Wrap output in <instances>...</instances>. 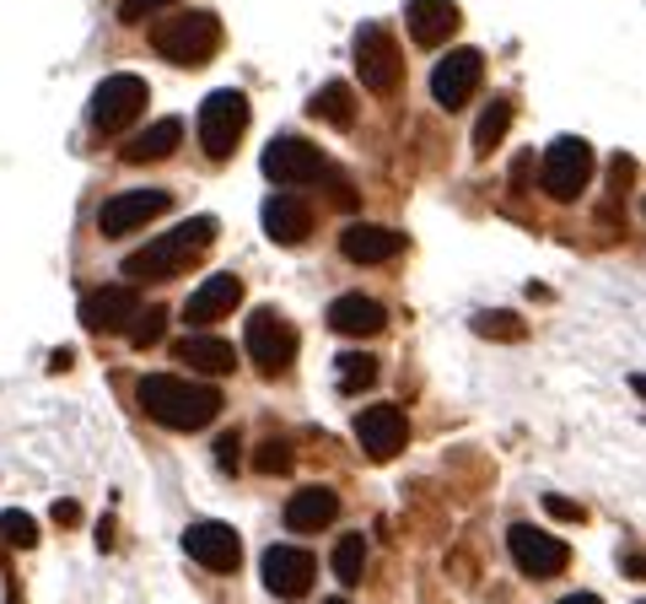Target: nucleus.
Listing matches in <instances>:
<instances>
[{
	"label": "nucleus",
	"instance_id": "f257e3e1",
	"mask_svg": "<svg viewBox=\"0 0 646 604\" xmlns=\"http://www.w3.org/2000/svg\"><path fill=\"white\" fill-rule=\"evenodd\" d=\"M140 410L168 426V432H199L221 415V389L210 384H189V378H173V373H146L140 389H135Z\"/></svg>",
	"mask_w": 646,
	"mask_h": 604
},
{
	"label": "nucleus",
	"instance_id": "f03ea898",
	"mask_svg": "<svg viewBox=\"0 0 646 604\" xmlns=\"http://www.w3.org/2000/svg\"><path fill=\"white\" fill-rule=\"evenodd\" d=\"M210 243H216V221H210V216H194V221H184V227L151 238V249L129 254L125 275L129 281H168V275H184L194 260L210 254Z\"/></svg>",
	"mask_w": 646,
	"mask_h": 604
},
{
	"label": "nucleus",
	"instance_id": "7ed1b4c3",
	"mask_svg": "<svg viewBox=\"0 0 646 604\" xmlns=\"http://www.w3.org/2000/svg\"><path fill=\"white\" fill-rule=\"evenodd\" d=\"M151 49L173 66H205L221 49V22L210 11H178L151 27Z\"/></svg>",
	"mask_w": 646,
	"mask_h": 604
},
{
	"label": "nucleus",
	"instance_id": "20e7f679",
	"mask_svg": "<svg viewBox=\"0 0 646 604\" xmlns=\"http://www.w3.org/2000/svg\"><path fill=\"white\" fill-rule=\"evenodd\" d=\"M328 173H334L328 157L302 135H275L264 146V179L280 184V190H308V184H323Z\"/></svg>",
	"mask_w": 646,
	"mask_h": 604
},
{
	"label": "nucleus",
	"instance_id": "39448f33",
	"mask_svg": "<svg viewBox=\"0 0 646 604\" xmlns=\"http://www.w3.org/2000/svg\"><path fill=\"white\" fill-rule=\"evenodd\" d=\"M194 130H199V146H205V157H232L238 151V140L249 130V98L243 92H232V87H221V92H210L205 103H199V119H194Z\"/></svg>",
	"mask_w": 646,
	"mask_h": 604
},
{
	"label": "nucleus",
	"instance_id": "423d86ee",
	"mask_svg": "<svg viewBox=\"0 0 646 604\" xmlns=\"http://www.w3.org/2000/svg\"><path fill=\"white\" fill-rule=\"evenodd\" d=\"M592 179V146L581 135H561L550 140V151L539 157V184L550 201H577Z\"/></svg>",
	"mask_w": 646,
	"mask_h": 604
},
{
	"label": "nucleus",
	"instance_id": "0eeeda50",
	"mask_svg": "<svg viewBox=\"0 0 646 604\" xmlns=\"http://www.w3.org/2000/svg\"><path fill=\"white\" fill-rule=\"evenodd\" d=\"M356 76H361L367 92H383V98L399 87V76H404V49H399V38L388 33L383 22H361V27H356Z\"/></svg>",
	"mask_w": 646,
	"mask_h": 604
},
{
	"label": "nucleus",
	"instance_id": "6e6552de",
	"mask_svg": "<svg viewBox=\"0 0 646 604\" xmlns=\"http://www.w3.org/2000/svg\"><path fill=\"white\" fill-rule=\"evenodd\" d=\"M243 340H249V356H254L258 373H280V367H291V356H297V324H291L280 308H254Z\"/></svg>",
	"mask_w": 646,
	"mask_h": 604
},
{
	"label": "nucleus",
	"instance_id": "1a4fd4ad",
	"mask_svg": "<svg viewBox=\"0 0 646 604\" xmlns=\"http://www.w3.org/2000/svg\"><path fill=\"white\" fill-rule=\"evenodd\" d=\"M507 550H512L517 572H522V578H533V583H544V578H561V572L572 567V550H566V539L544 535V529H533V524H512V529H507Z\"/></svg>",
	"mask_w": 646,
	"mask_h": 604
},
{
	"label": "nucleus",
	"instance_id": "9d476101",
	"mask_svg": "<svg viewBox=\"0 0 646 604\" xmlns=\"http://www.w3.org/2000/svg\"><path fill=\"white\" fill-rule=\"evenodd\" d=\"M313 578H319L313 550H302V545H269L264 550V589L275 600H302L313 589Z\"/></svg>",
	"mask_w": 646,
	"mask_h": 604
},
{
	"label": "nucleus",
	"instance_id": "9b49d317",
	"mask_svg": "<svg viewBox=\"0 0 646 604\" xmlns=\"http://www.w3.org/2000/svg\"><path fill=\"white\" fill-rule=\"evenodd\" d=\"M140 109H146V81L129 76V70H119V76H108V81L97 87V98H92V125L103 135H114V130H125L129 119H140Z\"/></svg>",
	"mask_w": 646,
	"mask_h": 604
},
{
	"label": "nucleus",
	"instance_id": "f8f14e48",
	"mask_svg": "<svg viewBox=\"0 0 646 604\" xmlns=\"http://www.w3.org/2000/svg\"><path fill=\"white\" fill-rule=\"evenodd\" d=\"M173 205L168 190H125V195H114V201L97 210V232L103 238H129L135 227H146L151 216H162Z\"/></svg>",
	"mask_w": 646,
	"mask_h": 604
},
{
	"label": "nucleus",
	"instance_id": "ddd939ff",
	"mask_svg": "<svg viewBox=\"0 0 646 604\" xmlns=\"http://www.w3.org/2000/svg\"><path fill=\"white\" fill-rule=\"evenodd\" d=\"M404 437H409V421H404L399 404H367V410L356 415V443H361V454L378 459V465H388V459L404 448Z\"/></svg>",
	"mask_w": 646,
	"mask_h": 604
},
{
	"label": "nucleus",
	"instance_id": "4468645a",
	"mask_svg": "<svg viewBox=\"0 0 646 604\" xmlns=\"http://www.w3.org/2000/svg\"><path fill=\"white\" fill-rule=\"evenodd\" d=\"M480 76H485V55H480V49H452V55H442L437 70H431V98H437L442 109H463V103L474 98Z\"/></svg>",
	"mask_w": 646,
	"mask_h": 604
},
{
	"label": "nucleus",
	"instance_id": "2eb2a0df",
	"mask_svg": "<svg viewBox=\"0 0 646 604\" xmlns=\"http://www.w3.org/2000/svg\"><path fill=\"white\" fill-rule=\"evenodd\" d=\"M184 550H189L199 567H210V572H238V567H243V539H238V529H232V524H216V518L189 524Z\"/></svg>",
	"mask_w": 646,
	"mask_h": 604
},
{
	"label": "nucleus",
	"instance_id": "dca6fc26",
	"mask_svg": "<svg viewBox=\"0 0 646 604\" xmlns=\"http://www.w3.org/2000/svg\"><path fill=\"white\" fill-rule=\"evenodd\" d=\"M135 314H140V297L129 286H97V292L81 297V324L97 330V335H125Z\"/></svg>",
	"mask_w": 646,
	"mask_h": 604
},
{
	"label": "nucleus",
	"instance_id": "f3484780",
	"mask_svg": "<svg viewBox=\"0 0 646 604\" xmlns=\"http://www.w3.org/2000/svg\"><path fill=\"white\" fill-rule=\"evenodd\" d=\"M238 303H243V281H238L232 270H221V275L199 281V286L189 292V303H184V319H189V330H199V324H216V319H227Z\"/></svg>",
	"mask_w": 646,
	"mask_h": 604
},
{
	"label": "nucleus",
	"instance_id": "a211bd4d",
	"mask_svg": "<svg viewBox=\"0 0 646 604\" xmlns=\"http://www.w3.org/2000/svg\"><path fill=\"white\" fill-rule=\"evenodd\" d=\"M258 221H264V232H269L275 243H308V238H313V205L302 201L297 190L269 195L264 210H258Z\"/></svg>",
	"mask_w": 646,
	"mask_h": 604
},
{
	"label": "nucleus",
	"instance_id": "6ab92c4d",
	"mask_svg": "<svg viewBox=\"0 0 646 604\" xmlns=\"http://www.w3.org/2000/svg\"><path fill=\"white\" fill-rule=\"evenodd\" d=\"M404 27H409L415 44L437 49V44H448L452 33L463 27V11L452 0H404Z\"/></svg>",
	"mask_w": 646,
	"mask_h": 604
},
{
	"label": "nucleus",
	"instance_id": "aec40b11",
	"mask_svg": "<svg viewBox=\"0 0 646 604\" xmlns=\"http://www.w3.org/2000/svg\"><path fill=\"white\" fill-rule=\"evenodd\" d=\"M399 249H404V238H399L393 227L356 221V227H345V232H339V254H345L350 265H388Z\"/></svg>",
	"mask_w": 646,
	"mask_h": 604
},
{
	"label": "nucleus",
	"instance_id": "412c9836",
	"mask_svg": "<svg viewBox=\"0 0 646 604\" xmlns=\"http://www.w3.org/2000/svg\"><path fill=\"white\" fill-rule=\"evenodd\" d=\"M383 324H388L383 303H372L367 292H345V297L328 303V330L334 335H378Z\"/></svg>",
	"mask_w": 646,
	"mask_h": 604
},
{
	"label": "nucleus",
	"instance_id": "4be33fe9",
	"mask_svg": "<svg viewBox=\"0 0 646 604\" xmlns=\"http://www.w3.org/2000/svg\"><path fill=\"white\" fill-rule=\"evenodd\" d=\"M339 518V497L328 486H302L291 502H286V529L291 535H319L323 524Z\"/></svg>",
	"mask_w": 646,
	"mask_h": 604
},
{
	"label": "nucleus",
	"instance_id": "5701e85b",
	"mask_svg": "<svg viewBox=\"0 0 646 604\" xmlns=\"http://www.w3.org/2000/svg\"><path fill=\"white\" fill-rule=\"evenodd\" d=\"M178 146H184V119H157V125H146L140 135H129L125 140V162L129 168H146V162L173 157Z\"/></svg>",
	"mask_w": 646,
	"mask_h": 604
},
{
	"label": "nucleus",
	"instance_id": "b1692460",
	"mask_svg": "<svg viewBox=\"0 0 646 604\" xmlns=\"http://www.w3.org/2000/svg\"><path fill=\"white\" fill-rule=\"evenodd\" d=\"M173 356H178L184 367H194V373H205V378H221V373H232V367H238V351H232L221 335L178 340V345H173Z\"/></svg>",
	"mask_w": 646,
	"mask_h": 604
},
{
	"label": "nucleus",
	"instance_id": "393cba45",
	"mask_svg": "<svg viewBox=\"0 0 646 604\" xmlns=\"http://www.w3.org/2000/svg\"><path fill=\"white\" fill-rule=\"evenodd\" d=\"M308 114H313V119H328L334 130H350V125H356V92H350L345 81H328L323 92L308 98Z\"/></svg>",
	"mask_w": 646,
	"mask_h": 604
},
{
	"label": "nucleus",
	"instance_id": "a878e982",
	"mask_svg": "<svg viewBox=\"0 0 646 604\" xmlns=\"http://www.w3.org/2000/svg\"><path fill=\"white\" fill-rule=\"evenodd\" d=\"M512 114H517L512 98H491V103H485V114L474 119V151H480V157L496 151V140L512 130Z\"/></svg>",
	"mask_w": 646,
	"mask_h": 604
},
{
	"label": "nucleus",
	"instance_id": "bb28decb",
	"mask_svg": "<svg viewBox=\"0 0 646 604\" xmlns=\"http://www.w3.org/2000/svg\"><path fill=\"white\" fill-rule=\"evenodd\" d=\"M334 378H339L345 395H361V389L378 384V356H372V351H345V356L334 362Z\"/></svg>",
	"mask_w": 646,
	"mask_h": 604
},
{
	"label": "nucleus",
	"instance_id": "cd10ccee",
	"mask_svg": "<svg viewBox=\"0 0 646 604\" xmlns=\"http://www.w3.org/2000/svg\"><path fill=\"white\" fill-rule=\"evenodd\" d=\"M334 578H339L345 589H356V583L367 578V535H345L334 545Z\"/></svg>",
	"mask_w": 646,
	"mask_h": 604
},
{
	"label": "nucleus",
	"instance_id": "c85d7f7f",
	"mask_svg": "<svg viewBox=\"0 0 646 604\" xmlns=\"http://www.w3.org/2000/svg\"><path fill=\"white\" fill-rule=\"evenodd\" d=\"M0 539H5L11 550H33V545H38V524H33L27 513L5 508V513H0Z\"/></svg>",
	"mask_w": 646,
	"mask_h": 604
},
{
	"label": "nucleus",
	"instance_id": "c756f323",
	"mask_svg": "<svg viewBox=\"0 0 646 604\" xmlns=\"http://www.w3.org/2000/svg\"><path fill=\"white\" fill-rule=\"evenodd\" d=\"M474 335H485V340H522V335H528V324H522L517 314H474Z\"/></svg>",
	"mask_w": 646,
	"mask_h": 604
},
{
	"label": "nucleus",
	"instance_id": "7c9ffc66",
	"mask_svg": "<svg viewBox=\"0 0 646 604\" xmlns=\"http://www.w3.org/2000/svg\"><path fill=\"white\" fill-rule=\"evenodd\" d=\"M291 465H297V454H291V443H286V437L258 443V454H254V470L258 475H286Z\"/></svg>",
	"mask_w": 646,
	"mask_h": 604
},
{
	"label": "nucleus",
	"instance_id": "2f4dec72",
	"mask_svg": "<svg viewBox=\"0 0 646 604\" xmlns=\"http://www.w3.org/2000/svg\"><path fill=\"white\" fill-rule=\"evenodd\" d=\"M162 330H168V314L162 308H140L135 319H129V345H151V340H162Z\"/></svg>",
	"mask_w": 646,
	"mask_h": 604
},
{
	"label": "nucleus",
	"instance_id": "473e14b6",
	"mask_svg": "<svg viewBox=\"0 0 646 604\" xmlns=\"http://www.w3.org/2000/svg\"><path fill=\"white\" fill-rule=\"evenodd\" d=\"M168 5H178V0H119V22H146V16H157Z\"/></svg>",
	"mask_w": 646,
	"mask_h": 604
},
{
	"label": "nucleus",
	"instance_id": "72a5a7b5",
	"mask_svg": "<svg viewBox=\"0 0 646 604\" xmlns=\"http://www.w3.org/2000/svg\"><path fill=\"white\" fill-rule=\"evenodd\" d=\"M216 459H221V470L232 475L238 459H243V437H238V432H221V437H216Z\"/></svg>",
	"mask_w": 646,
	"mask_h": 604
},
{
	"label": "nucleus",
	"instance_id": "f704fd0d",
	"mask_svg": "<svg viewBox=\"0 0 646 604\" xmlns=\"http://www.w3.org/2000/svg\"><path fill=\"white\" fill-rule=\"evenodd\" d=\"M544 508H550L555 518H566V524H581V518H587V508H577V502H566V497H544Z\"/></svg>",
	"mask_w": 646,
	"mask_h": 604
},
{
	"label": "nucleus",
	"instance_id": "c9c22d12",
	"mask_svg": "<svg viewBox=\"0 0 646 604\" xmlns=\"http://www.w3.org/2000/svg\"><path fill=\"white\" fill-rule=\"evenodd\" d=\"M55 524H60V529L81 524V508H76V502H55Z\"/></svg>",
	"mask_w": 646,
	"mask_h": 604
},
{
	"label": "nucleus",
	"instance_id": "e433bc0d",
	"mask_svg": "<svg viewBox=\"0 0 646 604\" xmlns=\"http://www.w3.org/2000/svg\"><path fill=\"white\" fill-rule=\"evenodd\" d=\"M561 604H603V600H598V594H566Z\"/></svg>",
	"mask_w": 646,
	"mask_h": 604
},
{
	"label": "nucleus",
	"instance_id": "4c0bfd02",
	"mask_svg": "<svg viewBox=\"0 0 646 604\" xmlns=\"http://www.w3.org/2000/svg\"><path fill=\"white\" fill-rule=\"evenodd\" d=\"M323 604H350V600H323Z\"/></svg>",
	"mask_w": 646,
	"mask_h": 604
}]
</instances>
